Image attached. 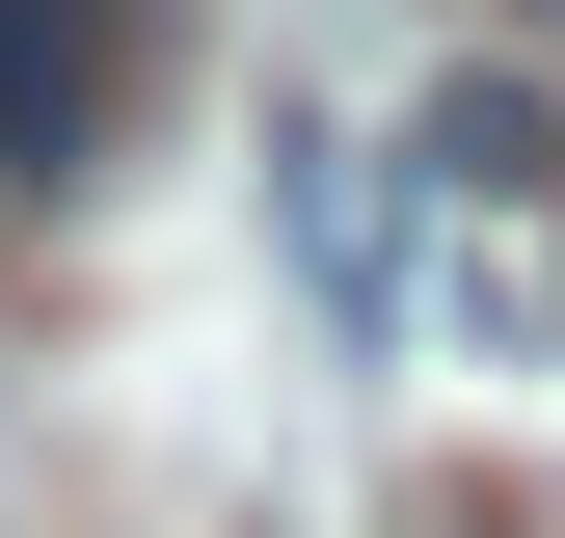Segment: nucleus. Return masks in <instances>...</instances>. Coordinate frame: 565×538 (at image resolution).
Segmentation results:
<instances>
[{"label": "nucleus", "mask_w": 565, "mask_h": 538, "mask_svg": "<svg viewBox=\"0 0 565 538\" xmlns=\"http://www.w3.org/2000/svg\"><path fill=\"white\" fill-rule=\"evenodd\" d=\"M108 82H135V0H0V162H82V134H108Z\"/></svg>", "instance_id": "f257e3e1"}, {"label": "nucleus", "mask_w": 565, "mask_h": 538, "mask_svg": "<svg viewBox=\"0 0 565 538\" xmlns=\"http://www.w3.org/2000/svg\"><path fill=\"white\" fill-rule=\"evenodd\" d=\"M269 216H297V269L350 323H377V162H350V134H269Z\"/></svg>", "instance_id": "f03ea898"}]
</instances>
